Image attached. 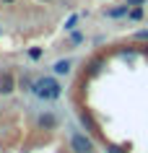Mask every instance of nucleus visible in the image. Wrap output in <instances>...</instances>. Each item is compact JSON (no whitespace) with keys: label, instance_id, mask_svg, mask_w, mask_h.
Here are the masks:
<instances>
[{"label":"nucleus","instance_id":"nucleus-17","mask_svg":"<svg viewBox=\"0 0 148 153\" xmlns=\"http://www.w3.org/2000/svg\"><path fill=\"white\" fill-rule=\"evenodd\" d=\"M16 0H0V5H13Z\"/></svg>","mask_w":148,"mask_h":153},{"label":"nucleus","instance_id":"nucleus-19","mask_svg":"<svg viewBox=\"0 0 148 153\" xmlns=\"http://www.w3.org/2000/svg\"><path fill=\"white\" fill-rule=\"evenodd\" d=\"M36 3H49V0H36Z\"/></svg>","mask_w":148,"mask_h":153},{"label":"nucleus","instance_id":"nucleus-3","mask_svg":"<svg viewBox=\"0 0 148 153\" xmlns=\"http://www.w3.org/2000/svg\"><path fill=\"white\" fill-rule=\"evenodd\" d=\"M78 122L86 127V132H91V135H101V127H99V122L91 117L89 109H78Z\"/></svg>","mask_w":148,"mask_h":153},{"label":"nucleus","instance_id":"nucleus-6","mask_svg":"<svg viewBox=\"0 0 148 153\" xmlns=\"http://www.w3.org/2000/svg\"><path fill=\"white\" fill-rule=\"evenodd\" d=\"M104 65H107V60H104L101 55H96V57H91L89 62H86V73H89V75H99Z\"/></svg>","mask_w":148,"mask_h":153},{"label":"nucleus","instance_id":"nucleus-12","mask_svg":"<svg viewBox=\"0 0 148 153\" xmlns=\"http://www.w3.org/2000/svg\"><path fill=\"white\" fill-rule=\"evenodd\" d=\"M104 151H107V153H127V148L115 145V143H107V145H104Z\"/></svg>","mask_w":148,"mask_h":153},{"label":"nucleus","instance_id":"nucleus-2","mask_svg":"<svg viewBox=\"0 0 148 153\" xmlns=\"http://www.w3.org/2000/svg\"><path fill=\"white\" fill-rule=\"evenodd\" d=\"M94 140H91L86 132H78V130H73L70 132V151L73 153H94Z\"/></svg>","mask_w":148,"mask_h":153},{"label":"nucleus","instance_id":"nucleus-8","mask_svg":"<svg viewBox=\"0 0 148 153\" xmlns=\"http://www.w3.org/2000/svg\"><path fill=\"white\" fill-rule=\"evenodd\" d=\"M70 68H73V62H70V60H57V62L52 65V73H55V75H68V73H70Z\"/></svg>","mask_w":148,"mask_h":153},{"label":"nucleus","instance_id":"nucleus-1","mask_svg":"<svg viewBox=\"0 0 148 153\" xmlns=\"http://www.w3.org/2000/svg\"><path fill=\"white\" fill-rule=\"evenodd\" d=\"M31 94H36V96L44 99V101H55V99L62 96V86H60L52 75H44V78H39V81H34Z\"/></svg>","mask_w":148,"mask_h":153},{"label":"nucleus","instance_id":"nucleus-20","mask_svg":"<svg viewBox=\"0 0 148 153\" xmlns=\"http://www.w3.org/2000/svg\"><path fill=\"white\" fill-rule=\"evenodd\" d=\"M0 36H3V29H0Z\"/></svg>","mask_w":148,"mask_h":153},{"label":"nucleus","instance_id":"nucleus-15","mask_svg":"<svg viewBox=\"0 0 148 153\" xmlns=\"http://www.w3.org/2000/svg\"><path fill=\"white\" fill-rule=\"evenodd\" d=\"M81 42H83V34L81 31H73V34H70V44H73V47H78Z\"/></svg>","mask_w":148,"mask_h":153},{"label":"nucleus","instance_id":"nucleus-14","mask_svg":"<svg viewBox=\"0 0 148 153\" xmlns=\"http://www.w3.org/2000/svg\"><path fill=\"white\" fill-rule=\"evenodd\" d=\"M132 39H135V42H146V44H148V29H140V31H135V34H132Z\"/></svg>","mask_w":148,"mask_h":153},{"label":"nucleus","instance_id":"nucleus-9","mask_svg":"<svg viewBox=\"0 0 148 153\" xmlns=\"http://www.w3.org/2000/svg\"><path fill=\"white\" fill-rule=\"evenodd\" d=\"M143 16H146L143 5H135V8H130V10H127V18H130V21H143Z\"/></svg>","mask_w":148,"mask_h":153},{"label":"nucleus","instance_id":"nucleus-4","mask_svg":"<svg viewBox=\"0 0 148 153\" xmlns=\"http://www.w3.org/2000/svg\"><path fill=\"white\" fill-rule=\"evenodd\" d=\"M18 88V81H16V75L10 70H5V73H0V96H10L13 91Z\"/></svg>","mask_w":148,"mask_h":153},{"label":"nucleus","instance_id":"nucleus-5","mask_svg":"<svg viewBox=\"0 0 148 153\" xmlns=\"http://www.w3.org/2000/svg\"><path fill=\"white\" fill-rule=\"evenodd\" d=\"M60 120H57V114L55 112H42L39 117H36V127L39 130H47V132H52V130H57Z\"/></svg>","mask_w":148,"mask_h":153},{"label":"nucleus","instance_id":"nucleus-18","mask_svg":"<svg viewBox=\"0 0 148 153\" xmlns=\"http://www.w3.org/2000/svg\"><path fill=\"white\" fill-rule=\"evenodd\" d=\"M140 52H146V55H148V44H146V47H140Z\"/></svg>","mask_w":148,"mask_h":153},{"label":"nucleus","instance_id":"nucleus-11","mask_svg":"<svg viewBox=\"0 0 148 153\" xmlns=\"http://www.w3.org/2000/svg\"><path fill=\"white\" fill-rule=\"evenodd\" d=\"M31 86H34V81L29 78V75H24V78L18 81V88H21V91H31Z\"/></svg>","mask_w":148,"mask_h":153},{"label":"nucleus","instance_id":"nucleus-16","mask_svg":"<svg viewBox=\"0 0 148 153\" xmlns=\"http://www.w3.org/2000/svg\"><path fill=\"white\" fill-rule=\"evenodd\" d=\"M125 5H130V8H135V5H148V0H122Z\"/></svg>","mask_w":148,"mask_h":153},{"label":"nucleus","instance_id":"nucleus-13","mask_svg":"<svg viewBox=\"0 0 148 153\" xmlns=\"http://www.w3.org/2000/svg\"><path fill=\"white\" fill-rule=\"evenodd\" d=\"M29 57H31V60H42V57H44V49L42 47H31L29 49Z\"/></svg>","mask_w":148,"mask_h":153},{"label":"nucleus","instance_id":"nucleus-10","mask_svg":"<svg viewBox=\"0 0 148 153\" xmlns=\"http://www.w3.org/2000/svg\"><path fill=\"white\" fill-rule=\"evenodd\" d=\"M78 18H81V13H73V16L65 21V31H75V26H78Z\"/></svg>","mask_w":148,"mask_h":153},{"label":"nucleus","instance_id":"nucleus-7","mask_svg":"<svg viewBox=\"0 0 148 153\" xmlns=\"http://www.w3.org/2000/svg\"><path fill=\"white\" fill-rule=\"evenodd\" d=\"M127 10H130V5L120 3V5H115V8H107V10H104V16H109V18H122V16H127Z\"/></svg>","mask_w":148,"mask_h":153}]
</instances>
